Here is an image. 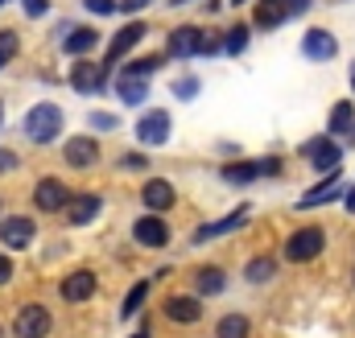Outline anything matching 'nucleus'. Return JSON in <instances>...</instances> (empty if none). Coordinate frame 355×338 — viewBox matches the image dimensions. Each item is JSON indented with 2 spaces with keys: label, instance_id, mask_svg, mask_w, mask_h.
<instances>
[{
  "label": "nucleus",
  "instance_id": "1",
  "mask_svg": "<svg viewBox=\"0 0 355 338\" xmlns=\"http://www.w3.org/2000/svg\"><path fill=\"white\" fill-rule=\"evenodd\" d=\"M25 132H29V141H37V145L54 141V136L62 132V112H58V103H37V107H29Z\"/></svg>",
  "mask_w": 355,
  "mask_h": 338
},
{
  "label": "nucleus",
  "instance_id": "2",
  "mask_svg": "<svg viewBox=\"0 0 355 338\" xmlns=\"http://www.w3.org/2000/svg\"><path fill=\"white\" fill-rule=\"evenodd\" d=\"M322 227H302L297 235H289V244H285V260H293V264H306V260H314V256L322 252Z\"/></svg>",
  "mask_w": 355,
  "mask_h": 338
},
{
  "label": "nucleus",
  "instance_id": "3",
  "mask_svg": "<svg viewBox=\"0 0 355 338\" xmlns=\"http://www.w3.org/2000/svg\"><path fill=\"white\" fill-rule=\"evenodd\" d=\"M50 326H54V318H50L46 305H25V310L17 314V322H12L17 338H46Z\"/></svg>",
  "mask_w": 355,
  "mask_h": 338
},
{
  "label": "nucleus",
  "instance_id": "4",
  "mask_svg": "<svg viewBox=\"0 0 355 338\" xmlns=\"http://www.w3.org/2000/svg\"><path fill=\"white\" fill-rule=\"evenodd\" d=\"M302 157H310V166L314 169H339V161H343V149L331 141V136H314V141H306L302 145Z\"/></svg>",
  "mask_w": 355,
  "mask_h": 338
},
{
  "label": "nucleus",
  "instance_id": "5",
  "mask_svg": "<svg viewBox=\"0 0 355 338\" xmlns=\"http://www.w3.org/2000/svg\"><path fill=\"white\" fill-rule=\"evenodd\" d=\"M33 202H37V211L54 215V211H62V206L71 202V190H67L58 177H42V181H37V190H33Z\"/></svg>",
  "mask_w": 355,
  "mask_h": 338
},
{
  "label": "nucleus",
  "instance_id": "6",
  "mask_svg": "<svg viewBox=\"0 0 355 338\" xmlns=\"http://www.w3.org/2000/svg\"><path fill=\"white\" fill-rule=\"evenodd\" d=\"M103 83H107V66H103V62H75V71H71V87H75V91L99 95Z\"/></svg>",
  "mask_w": 355,
  "mask_h": 338
},
{
  "label": "nucleus",
  "instance_id": "7",
  "mask_svg": "<svg viewBox=\"0 0 355 338\" xmlns=\"http://www.w3.org/2000/svg\"><path fill=\"white\" fill-rule=\"evenodd\" d=\"M302 54H306L310 62H331V58L339 54V42H335L327 29H310V33L302 37Z\"/></svg>",
  "mask_w": 355,
  "mask_h": 338
},
{
  "label": "nucleus",
  "instance_id": "8",
  "mask_svg": "<svg viewBox=\"0 0 355 338\" xmlns=\"http://www.w3.org/2000/svg\"><path fill=\"white\" fill-rule=\"evenodd\" d=\"M137 136H141V145H166L170 141V116L166 112H145L137 120Z\"/></svg>",
  "mask_w": 355,
  "mask_h": 338
},
{
  "label": "nucleus",
  "instance_id": "9",
  "mask_svg": "<svg viewBox=\"0 0 355 338\" xmlns=\"http://www.w3.org/2000/svg\"><path fill=\"white\" fill-rule=\"evenodd\" d=\"M132 235H137V244H145V248H166V244H170V227H166L162 215H145V219H137Z\"/></svg>",
  "mask_w": 355,
  "mask_h": 338
},
{
  "label": "nucleus",
  "instance_id": "10",
  "mask_svg": "<svg viewBox=\"0 0 355 338\" xmlns=\"http://www.w3.org/2000/svg\"><path fill=\"white\" fill-rule=\"evenodd\" d=\"M145 33H149V29H145L141 21H128V25H124V29H120V33L112 37V46H107V62H103V66L120 62V58H124V54H128V50H132V46H137V42H141Z\"/></svg>",
  "mask_w": 355,
  "mask_h": 338
},
{
  "label": "nucleus",
  "instance_id": "11",
  "mask_svg": "<svg viewBox=\"0 0 355 338\" xmlns=\"http://www.w3.org/2000/svg\"><path fill=\"white\" fill-rule=\"evenodd\" d=\"M335 194H343V177H339V169H331L327 173V181H318L306 198H297V211H310V206H322V202H331Z\"/></svg>",
  "mask_w": 355,
  "mask_h": 338
},
{
  "label": "nucleus",
  "instance_id": "12",
  "mask_svg": "<svg viewBox=\"0 0 355 338\" xmlns=\"http://www.w3.org/2000/svg\"><path fill=\"white\" fill-rule=\"evenodd\" d=\"M0 240H4V248L21 252V248H29V240H33V223L21 219V215H12V219L0 223Z\"/></svg>",
  "mask_w": 355,
  "mask_h": 338
},
{
  "label": "nucleus",
  "instance_id": "13",
  "mask_svg": "<svg viewBox=\"0 0 355 338\" xmlns=\"http://www.w3.org/2000/svg\"><path fill=\"white\" fill-rule=\"evenodd\" d=\"M62 157H67V166L87 169V166H95V161H99V145H95L91 136H75V141H67Z\"/></svg>",
  "mask_w": 355,
  "mask_h": 338
},
{
  "label": "nucleus",
  "instance_id": "14",
  "mask_svg": "<svg viewBox=\"0 0 355 338\" xmlns=\"http://www.w3.org/2000/svg\"><path fill=\"white\" fill-rule=\"evenodd\" d=\"M248 219V206H240V211H232L227 219H215V223H207V227H198L194 231V244H207V240H219V235H227V231H236L240 223Z\"/></svg>",
  "mask_w": 355,
  "mask_h": 338
},
{
  "label": "nucleus",
  "instance_id": "15",
  "mask_svg": "<svg viewBox=\"0 0 355 338\" xmlns=\"http://www.w3.org/2000/svg\"><path fill=\"white\" fill-rule=\"evenodd\" d=\"M202 50V29H194V25H182L170 33V54L174 58H190V54H198Z\"/></svg>",
  "mask_w": 355,
  "mask_h": 338
},
{
  "label": "nucleus",
  "instance_id": "16",
  "mask_svg": "<svg viewBox=\"0 0 355 338\" xmlns=\"http://www.w3.org/2000/svg\"><path fill=\"white\" fill-rule=\"evenodd\" d=\"M141 198H145L149 211H170V206H174V186H170L166 177H153V181H145Z\"/></svg>",
  "mask_w": 355,
  "mask_h": 338
},
{
  "label": "nucleus",
  "instance_id": "17",
  "mask_svg": "<svg viewBox=\"0 0 355 338\" xmlns=\"http://www.w3.org/2000/svg\"><path fill=\"white\" fill-rule=\"evenodd\" d=\"M91 293H95V272H87V268H79V272H71L62 281V297L67 301H87Z\"/></svg>",
  "mask_w": 355,
  "mask_h": 338
},
{
  "label": "nucleus",
  "instance_id": "18",
  "mask_svg": "<svg viewBox=\"0 0 355 338\" xmlns=\"http://www.w3.org/2000/svg\"><path fill=\"white\" fill-rule=\"evenodd\" d=\"M99 206H103V202H99V194H79V198H71V202H67V215H71V223H75V227H83V223H91V219L99 215Z\"/></svg>",
  "mask_w": 355,
  "mask_h": 338
},
{
  "label": "nucleus",
  "instance_id": "19",
  "mask_svg": "<svg viewBox=\"0 0 355 338\" xmlns=\"http://www.w3.org/2000/svg\"><path fill=\"white\" fill-rule=\"evenodd\" d=\"M166 318H174V322H198L202 318V301L198 297H170L166 301Z\"/></svg>",
  "mask_w": 355,
  "mask_h": 338
},
{
  "label": "nucleus",
  "instance_id": "20",
  "mask_svg": "<svg viewBox=\"0 0 355 338\" xmlns=\"http://www.w3.org/2000/svg\"><path fill=\"white\" fill-rule=\"evenodd\" d=\"M289 12H293L289 0H261V4H257V25H261V29H277Z\"/></svg>",
  "mask_w": 355,
  "mask_h": 338
},
{
  "label": "nucleus",
  "instance_id": "21",
  "mask_svg": "<svg viewBox=\"0 0 355 338\" xmlns=\"http://www.w3.org/2000/svg\"><path fill=\"white\" fill-rule=\"evenodd\" d=\"M116 91H120L124 103H141V99L149 95V79H141V75H120V79H116Z\"/></svg>",
  "mask_w": 355,
  "mask_h": 338
},
{
  "label": "nucleus",
  "instance_id": "22",
  "mask_svg": "<svg viewBox=\"0 0 355 338\" xmlns=\"http://www.w3.org/2000/svg\"><path fill=\"white\" fill-rule=\"evenodd\" d=\"M95 42H99V33H95V29H71L62 46H67V54H75V58H79V54L95 50Z\"/></svg>",
  "mask_w": 355,
  "mask_h": 338
},
{
  "label": "nucleus",
  "instance_id": "23",
  "mask_svg": "<svg viewBox=\"0 0 355 338\" xmlns=\"http://www.w3.org/2000/svg\"><path fill=\"white\" fill-rule=\"evenodd\" d=\"M223 285H227V276L219 268H198L194 272V293H223Z\"/></svg>",
  "mask_w": 355,
  "mask_h": 338
},
{
  "label": "nucleus",
  "instance_id": "24",
  "mask_svg": "<svg viewBox=\"0 0 355 338\" xmlns=\"http://www.w3.org/2000/svg\"><path fill=\"white\" fill-rule=\"evenodd\" d=\"M244 276H248L252 285H265V281H272V276H277V260H272V256H257V260L244 268Z\"/></svg>",
  "mask_w": 355,
  "mask_h": 338
},
{
  "label": "nucleus",
  "instance_id": "25",
  "mask_svg": "<svg viewBox=\"0 0 355 338\" xmlns=\"http://www.w3.org/2000/svg\"><path fill=\"white\" fill-rule=\"evenodd\" d=\"M215 338H248V318H244V314H227V318L215 326Z\"/></svg>",
  "mask_w": 355,
  "mask_h": 338
},
{
  "label": "nucleus",
  "instance_id": "26",
  "mask_svg": "<svg viewBox=\"0 0 355 338\" xmlns=\"http://www.w3.org/2000/svg\"><path fill=\"white\" fill-rule=\"evenodd\" d=\"M223 177H227L232 186H244V181L261 177V173H257V161H244V166H223Z\"/></svg>",
  "mask_w": 355,
  "mask_h": 338
},
{
  "label": "nucleus",
  "instance_id": "27",
  "mask_svg": "<svg viewBox=\"0 0 355 338\" xmlns=\"http://www.w3.org/2000/svg\"><path fill=\"white\" fill-rule=\"evenodd\" d=\"M145 297H149V281H137V285L128 289V301H124V318H132V314L145 305Z\"/></svg>",
  "mask_w": 355,
  "mask_h": 338
},
{
  "label": "nucleus",
  "instance_id": "28",
  "mask_svg": "<svg viewBox=\"0 0 355 338\" xmlns=\"http://www.w3.org/2000/svg\"><path fill=\"white\" fill-rule=\"evenodd\" d=\"M352 120H355V107H352V103H335V107H331V132L352 128Z\"/></svg>",
  "mask_w": 355,
  "mask_h": 338
},
{
  "label": "nucleus",
  "instance_id": "29",
  "mask_svg": "<svg viewBox=\"0 0 355 338\" xmlns=\"http://www.w3.org/2000/svg\"><path fill=\"white\" fill-rule=\"evenodd\" d=\"M223 46H227V54H244V50H248V29H244V25H240V29H232Z\"/></svg>",
  "mask_w": 355,
  "mask_h": 338
},
{
  "label": "nucleus",
  "instance_id": "30",
  "mask_svg": "<svg viewBox=\"0 0 355 338\" xmlns=\"http://www.w3.org/2000/svg\"><path fill=\"white\" fill-rule=\"evenodd\" d=\"M157 66H162V58H153V54H149V58H137V62H132V66H128L124 75H141V79H149V75H153Z\"/></svg>",
  "mask_w": 355,
  "mask_h": 338
},
{
  "label": "nucleus",
  "instance_id": "31",
  "mask_svg": "<svg viewBox=\"0 0 355 338\" xmlns=\"http://www.w3.org/2000/svg\"><path fill=\"white\" fill-rule=\"evenodd\" d=\"M17 46H21V42H17V33H12V29H0V58H4V62L17 54Z\"/></svg>",
  "mask_w": 355,
  "mask_h": 338
},
{
  "label": "nucleus",
  "instance_id": "32",
  "mask_svg": "<svg viewBox=\"0 0 355 338\" xmlns=\"http://www.w3.org/2000/svg\"><path fill=\"white\" fill-rule=\"evenodd\" d=\"M87 120H91V128H99V132H112V128H120V120H116V116H107V112H91Z\"/></svg>",
  "mask_w": 355,
  "mask_h": 338
},
{
  "label": "nucleus",
  "instance_id": "33",
  "mask_svg": "<svg viewBox=\"0 0 355 338\" xmlns=\"http://www.w3.org/2000/svg\"><path fill=\"white\" fill-rule=\"evenodd\" d=\"M83 4H87V8H91V12H95V17H112V12L120 8L116 0H83Z\"/></svg>",
  "mask_w": 355,
  "mask_h": 338
},
{
  "label": "nucleus",
  "instance_id": "34",
  "mask_svg": "<svg viewBox=\"0 0 355 338\" xmlns=\"http://www.w3.org/2000/svg\"><path fill=\"white\" fill-rule=\"evenodd\" d=\"M194 91H198V79H182V83H174L178 99H194Z\"/></svg>",
  "mask_w": 355,
  "mask_h": 338
},
{
  "label": "nucleus",
  "instance_id": "35",
  "mask_svg": "<svg viewBox=\"0 0 355 338\" xmlns=\"http://www.w3.org/2000/svg\"><path fill=\"white\" fill-rule=\"evenodd\" d=\"M257 173H261V177H277V173H281V161H272V157H261V161H257Z\"/></svg>",
  "mask_w": 355,
  "mask_h": 338
},
{
  "label": "nucleus",
  "instance_id": "36",
  "mask_svg": "<svg viewBox=\"0 0 355 338\" xmlns=\"http://www.w3.org/2000/svg\"><path fill=\"white\" fill-rule=\"evenodd\" d=\"M8 281H12V260L0 256V285H8Z\"/></svg>",
  "mask_w": 355,
  "mask_h": 338
},
{
  "label": "nucleus",
  "instance_id": "37",
  "mask_svg": "<svg viewBox=\"0 0 355 338\" xmlns=\"http://www.w3.org/2000/svg\"><path fill=\"white\" fill-rule=\"evenodd\" d=\"M25 12H29V17H42V12H46V0H25Z\"/></svg>",
  "mask_w": 355,
  "mask_h": 338
},
{
  "label": "nucleus",
  "instance_id": "38",
  "mask_svg": "<svg viewBox=\"0 0 355 338\" xmlns=\"http://www.w3.org/2000/svg\"><path fill=\"white\" fill-rule=\"evenodd\" d=\"M124 166H128V169H141V166H149V157H141V153H128V157H124Z\"/></svg>",
  "mask_w": 355,
  "mask_h": 338
},
{
  "label": "nucleus",
  "instance_id": "39",
  "mask_svg": "<svg viewBox=\"0 0 355 338\" xmlns=\"http://www.w3.org/2000/svg\"><path fill=\"white\" fill-rule=\"evenodd\" d=\"M12 166H17V153H0V173L12 169Z\"/></svg>",
  "mask_w": 355,
  "mask_h": 338
},
{
  "label": "nucleus",
  "instance_id": "40",
  "mask_svg": "<svg viewBox=\"0 0 355 338\" xmlns=\"http://www.w3.org/2000/svg\"><path fill=\"white\" fill-rule=\"evenodd\" d=\"M145 4H149V0H124V8H128V12H137V8H145Z\"/></svg>",
  "mask_w": 355,
  "mask_h": 338
},
{
  "label": "nucleus",
  "instance_id": "41",
  "mask_svg": "<svg viewBox=\"0 0 355 338\" xmlns=\"http://www.w3.org/2000/svg\"><path fill=\"white\" fill-rule=\"evenodd\" d=\"M347 211H352V215H355V190H352V198H347Z\"/></svg>",
  "mask_w": 355,
  "mask_h": 338
},
{
  "label": "nucleus",
  "instance_id": "42",
  "mask_svg": "<svg viewBox=\"0 0 355 338\" xmlns=\"http://www.w3.org/2000/svg\"><path fill=\"white\" fill-rule=\"evenodd\" d=\"M132 338H149V335H132Z\"/></svg>",
  "mask_w": 355,
  "mask_h": 338
},
{
  "label": "nucleus",
  "instance_id": "43",
  "mask_svg": "<svg viewBox=\"0 0 355 338\" xmlns=\"http://www.w3.org/2000/svg\"><path fill=\"white\" fill-rule=\"evenodd\" d=\"M352 87H355V71H352Z\"/></svg>",
  "mask_w": 355,
  "mask_h": 338
},
{
  "label": "nucleus",
  "instance_id": "44",
  "mask_svg": "<svg viewBox=\"0 0 355 338\" xmlns=\"http://www.w3.org/2000/svg\"><path fill=\"white\" fill-rule=\"evenodd\" d=\"M0 120H4V107H0Z\"/></svg>",
  "mask_w": 355,
  "mask_h": 338
},
{
  "label": "nucleus",
  "instance_id": "45",
  "mask_svg": "<svg viewBox=\"0 0 355 338\" xmlns=\"http://www.w3.org/2000/svg\"><path fill=\"white\" fill-rule=\"evenodd\" d=\"M174 4H186V0H174Z\"/></svg>",
  "mask_w": 355,
  "mask_h": 338
},
{
  "label": "nucleus",
  "instance_id": "46",
  "mask_svg": "<svg viewBox=\"0 0 355 338\" xmlns=\"http://www.w3.org/2000/svg\"><path fill=\"white\" fill-rule=\"evenodd\" d=\"M0 66H4V58H0Z\"/></svg>",
  "mask_w": 355,
  "mask_h": 338
},
{
  "label": "nucleus",
  "instance_id": "47",
  "mask_svg": "<svg viewBox=\"0 0 355 338\" xmlns=\"http://www.w3.org/2000/svg\"><path fill=\"white\" fill-rule=\"evenodd\" d=\"M236 4H244V0H236Z\"/></svg>",
  "mask_w": 355,
  "mask_h": 338
},
{
  "label": "nucleus",
  "instance_id": "48",
  "mask_svg": "<svg viewBox=\"0 0 355 338\" xmlns=\"http://www.w3.org/2000/svg\"><path fill=\"white\" fill-rule=\"evenodd\" d=\"M0 4H4V0H0Z\"/></svg>",
  "mask_w": 355,
  "mask_h": 338
}]
</instances>
